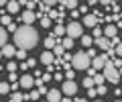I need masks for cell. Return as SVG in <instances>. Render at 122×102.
<instances>
[{"mask_svg":"<svg viewBox=\"0 0 122 102\" xmlns=\"http://www.w3.org/2000/svg\"><path fill=\"white\" fill-rule=\"evenodd\" d=\"M12 41H14V47H16V49H22V51H29V49L37 47V41H39V35H37V31H35L33 27H29V25H22V27L18 29L16 33H14Z\"/></svg>","mask_w":122,"mask_h":102,"instance_id":"obj_1","label":"cell"},{"mask_svg":"<svg viewBox=\"0 0 122 102\" xmlns=\"http://www.w3.org/2000/svg\"><path fill=\"white\" fill-rule=\"evenodd\" d=\"M71 65H73V70H90L92 59L87 57L86 51H79V53L73 55V59H71Z\"/></svg>","mask_w":122,"mask_h":102,"instance_id":"obj_2","label":"cell"},{"mask_svg":"<svg viewBox=\"0 0 122 102\" xmlns=\"http://www.w3.org/2000/svg\"><path fill=\"white\" fill-rule=\"evenodd\" d=\"M104 75H106V80L112 82V84H118V80H120V71H118V67L114 65L112 59L106 63V67H104Z\"/></svg>","mask_w":122,"mask_h":102,"instance_id":"obj_3","label":"cell"},{"mask_svg":"<svg viewBox=\"0 0 122 102\" xmlns=\"http://www.w3.org/2000/svg\"><path fill=\"white\" fill-rule=\"evenodd\" d=\"M65 29H67V37H71V39L83 37V27H81V22H77V21L69 22V27H65Z\"/></svg>","mask_w":122,"mask_h":102,"instance_id":"obj_4","label":"cell"},{"mask_svg":"<svg viewBox=\"0 0 122 102\" xmlns=\"http://www.w3.org/2000/svg\"><path fill=\"white\" fill-rule=\"evenodd\" d=\"M110 61V59H108V55H106V53H102V55H96V57H94V59H92V67H94V70H102V71H104V67H106V63H108Z\"/></svg>","mask_w":122,"mask_h":102,"instance_id":"obj_5","label":"cell"},{"mask_svg":"<svg viewBox=\"0 0 122 102\" xmlns=\"http://www.w3.org/2000/svg\"><path fill=\"white\" fill-rule=\"evenodd\" d=\"M61 92L67 94V98L75 96V92H77V84H75L73 80H65V82H63V86H61Z\"/></svg>","mask_w":122,"mask_h":102,"instance_id":"obj_6","label":"cell"},{"mask_svg":"<svg viewBox=\"0 0 122 102\" xmlns=\"http://www.w3.org/2000/svg\"><path fill=\"white\" fill-rule=\"evenodd\" d=\"M94 43H96L98 47L102 49V51H106V53H108L110 49H114V47H112V41H110L108 37H100V39H94Z\"/></svg>","mask_w":122,"mask_h":102,"instance_id":"obj_7","label":"cell"},{"mask_svg":"<svg viewBox=\"0 0 122 102\" xmlns=\"http://www.w3.org/2000/svg\"><path fill=\"white\" fill-rule=\"evenodd\" d=\"M20 21H22V25H33V22L37 21V14L33 12V10H25V12H22V16H20Z\"/></svg>","mask_w":122,"mask_h":102,"instance_id":"obj_8","label":"cell"},{"mask_svg":"<svg viewBox=\"0 0 122 102\" xmlns=\"http://www.w3.org/2000/svg\"><path fill=\"white\" fill-rule=\"evenodd\" d=\"M100 22L102 21L96 16V14H86V18H83V25H86V27H94V29H96Z\"/></svg>","mask_w":122,"mask_h":102,"instance_id":"obj_9","label":"cell"},{"mask_svg":"<svg viewBox=\"0 0 122 102\" xmlns=\"http://www.w3.org/2000/svg\"><path fill=\"white\" fill-rule=\"evenodd\" d=\"M18 84H20L25 90H29V88H33V86H35V78H33V75H29V74H25V75L20 78V82H18Z\"/></svg>","mask_w":122,"mask_h":102,"instance_id":"obj_10","label":"cell"},{"mask_svg":"<svg viewBox=\"0 0 122 102\" xmlns=\"http://www.w3.org/2000/svg\"><path fill=\"white\" fill-rule=\"evenodd\" d=\"M63 96H61V90H49L47 92V102H61Z\"/></svg>","mask_w":122,"mask_h":102,"instance_id":"obj_11","label":"cell"},{"mask_svg":"<svg viewBox=\"0 0 122 102\" xmlns=\"http://www.w3.org/2000/svg\"><path fill=\"white\" fill-rule=\"evenodd\" d=\"M2 55H4V57H14V55H16V47H14V45H4V47H2Z\"/></svg>","mask_w":122,"mask_h":102,"instance_id":"obj_12","label":"cell"},{"mask_svg":"<svg viewBox=\"0 0 122 102\" xmlns=\"http://www.w3.org/2000/svg\"><path fill=\"white\" fill-rule=\"evenodd\" d=\"M55 45H59V39H57L55 35H49L47 39H45V47H47V51H49V49H55Z\"/></svg>","mask_w":122,"mask_h":102,"instance_id":"obj_13","label":"cell"},{"mask_svg":"<svg viewBox=\"0 0 122 102\" xmlns=\"http://www.w3.org/2000/svg\"><path fill=\"white\" fill-rule=\"evenodd\" d=\"M104 37H108V39L118 37V29H116V25H108V27H106V31H104Z\"/></svg>","mask_w":122,"mask_h":102,"instance_id":"obj_14","label":"cell"},{"mask_svg":"<svg viewBox=\"0 0 122 102\" xmlns=\"http://www.w3.org/2000/svg\"><path fill=\"white\" fill-rule=\"evenodd\" d=\"M41 61H43L45 65H53V61H55V55H53L51 51H45V53L41 55Z\"/></svg>","mask_w":122,"mask_h":102,"instance_id":"obj_15","label":"cell"},{"mask_svg":"<svg viewBox=\"0 0 122 102\" xmlns=\"http://www.w3.org/2000/svg\"><path fill=\"white\" fill-rule=\"evenodd\" d=\"M8 12L10 14H14V12H18V10H20V2H16V0H12V2H8Z\"/></svg>","mask_w":122,"mask_h":102,"instance_id":"obj_16","label":"cell"},{"mask_svg":"<svg viewBox=\"0 0 122 102\" xmlns=\"http://www.w3.org/2000/svg\"><path fill=\"white\" fill-rule=\"evenodd\" d=\"M65 33H67V29L63 25H55V29H53V35L55 37H61V35H65Z\"/></svg>","mask_w":122,"mask_h":102,"instance_id":"obj_17","label":"cell"},{"mask_svg":"<svg viewBox=\"0 0 122 102\" xmlns=\"http://www.w3.org/2000/svg\"><path fill=\"white\" fill-rule=\"evenodd\" d=\"M53 55H55V57H63V55H65V47H63V45H55Z\"/></svg>","mask_w":122,"mask_h":102,"instance_id":"obj_18","label":"cell"},{"mask_svg":"<svg viewBox=\"0 0 122 102\" xmlns=\"http://www.w3.org/2000/svg\"><path fill=\"white\" fill-rule=\"evenodd\" d=\"M104 80H106L104 74H96V75H94V84H96V86H104Z\"/></svg>","mask_w":122,"mask_h":102,"instance_id":"obj_19","label":"cell"},{"mask_svg":"<svg viewBox=\"0 0 122 102\" xmlns=\"http://www.w3.org/2000/svg\"><path fill=\"white\" fill-rule=\"evenodd\" d=\"M10 102H25V94H20V92H14L12 96H10Z\"/></svg>","mask_w":122,"mask_h":102,"instance_id":"obj_20","label":"cell"},{"mask_svg":"<svg viewBox=\"0 0 122 102\" xmlns=\"http://www.w3.org/2000/svg\"><path fill=\"white\" fill-rule=\"evenodd\" d=\"M6 39H8V37H6V31L0 27V49L4 47V45H8V43H6Z\"/></svg>","mask_w":122,"mask_h":102,"instance_id":"obj_21","label":"cell"},{"mask_svg":"<svg viewBox=\"0 0 122 102\" xmlns=\"http://www.w3.org/2000/svg\"><path fill=\"white\" fill-rule=\"evenodd\" d=\"M61 6H65V8H71V10H75L77 2H75V0H63V2H61Z\"/></svg>","mask_w":122,"mask_h":102,"instance_id":"obj_22","label":"cell"},{"mask_svg":"<svg viewBox=\"0 0 122 102\" xmlns=\"http://www.w3.org/2000/svg\"><path fill=\"white\" fill-rule=\"evenodd\" d=\"M63 47H65V51H71V47H73V39H71V37H67V39H63Z\"/></svg>","mask_w":122,"mask_h":102,"instance_id":"obj_23","label":"cell"},{"mask_svg":"<svg viewBox=\"0 0 122 102\" xmlns=\"http://www.w3.org/2000/svg\"><path fill=\"white\" fill-rule=\"evenodd\" d=\"M10 92V84H6V82H0V94L4 96V94Z\"/></svg>","mask_w":122,"mask_h":102,"instance_id":"obj_24","label":"cell"},{"mask_svg":"<svg viewBox=\"0 0 122 102\" xmlns=\"http://www.w3.org/2000/svg\"><path fill=\"white\" fill-rule=\"evenodd\" d=\"M92 43H94V37H87V35L81 37V45H83V47H90Z\"/></svg>","mask_w":122,"mask_h":102,"instance_id":"obj_25","label":"cell"},{"mask_svg":"<svg viewBox=\"0 0 122 102\" xmlns=\"http://www.w3.org/2000/svg\"><path fill=\"white\" fill-rule=\"evenodd\" d=\"M0 21H2V25H6V27H8V25H12V18H10V14H4V12H2Z\"/></svg>","mask_w":122,"mask_h":102,"instance_id":"obj_26","label":"cell"},{"mask_svg":"<svg viewBox=\"0 0 122 102\" xmlns=\"http://www.w3.org/2000/svg\"><path fill=\"white\" fill-rule=\"evenodd\" d=\"M83 86H86L87 90L94 88V86H96V84H94V78H87V75H86V78H83Z\"/></svg>","mask_w":122,"mask_h":102,"instance_id":"obj_27","label":"cell"},{"mask_svg":"<svg viewBox=\"0 0 122 102\" xmlns=\"http://www.w3.org/2000/svg\"><path fill=\"white\" fill-rule=\"evenodd\" d=\"M51 18H49V16H43V18H41V27H45V29H49V27H51Z\"/></svg>","mask_w":122,"mask_h":102,"instance_id":"obj_28","label":"cell"},{"mask_svg":"<svg viewBox=\"0 0 122 102\" xmlns=\"http://www.w3.org/2000/svg\"><path fill=\"white\" fill-rule=\"evenodd\" d=\"M16 67H18V65H16V61H10L8 65H6V70H8L10 74H14V71H16Z\"/></svg>","mask_w":122,"mask_h":102,"instance_id":"obj_29","label":"cell"},{"mask_svg":"<svg viewBox=\"0 0 122 102\" xmlns=\"http://www.w3.org/2000/svg\"><path fill=\"white\" fill-rule=\"evenodd\" d=\"M14 57H20V59H25L26 57V51H22V49H16V55Z\"/></svg>","mask_w":122,"mask_h":102,"instance_id":"obj_30","label":"cell"},{"mask_svg":"<svg viewBox=\"0 0 122 102\" xmlns=\"http://www.w3.org/2000/svg\"><path fill=\"white\" fill-rule=\"evenodd\" d=\"M100 37H102V29L96 27V29H94V39H100Z\"/></svg>","mask_w":122,"mask_h":102,"instance_id":"obj_31","label":"cell"},{"mask_svg":"<svg viewBox=\"0 0 122 102\" xmlns=\"http://www.w3.org/2000/svg\"><path fill=\"white\" fill-rule=\"evenodd\" d=\"M63 75H65V78H67V80H73V70H65V74H63Z\"/></svg>","mask_w":122,"mask_h":102,"instance_id":"obj_32","label":"cell"},{"mask_svg":"<svg viewBox=\"0 0 122 102\" xmlns=\"http://www.w3.org/2000/svg\"><path fill=\"white\" fill-rule=\"evenodd\" d=\"M6 29H8V31L12 33V35H14V33L18 31V27H16V25H14V22H12V25H8V27H6Z\"/></svg>","mask_w":122,"mask_h":102,"instance_id":"obj_33","label":"cell"},{"mask_svg":"<svg viewBox=\"0 0 122 102\" xmlns=\"http://www.w3.org/2000/svg\"><path fill=\"white\" fill-rule=\"evenodd\" d=\"M39 96H41V94H39V90H33V92H30V100H37Z\"/></svg>","mask_w":122,"mask_h":102,"instance_id":"obj_34","label":"cell"},{"mask_svg":"<svg viewBox=\"0 0 122 102\" xmlns=\"http://www.w3.org/2000/svg\"><path fill=\"white\" fill-rule=\"evenodd\" d=\"M96 94H98V90H96V88H90V90H87V96H90V98H94Z\"/></svg>","mask_w":122,"mask_h":102,"instance_id":"obj_35","label":"cell"},{"mask_svg":"<svg viewBox=\"0 0 122 102\" xmlns=\"http://www.w3.org/2000/svg\"><path fill=\"white\" fill-rule=\"evenodd\" d=\"M96 90H98V94H102V96H104V94H106V92H108V90H106V86H98V88H96Z\"/></svg>","mask_w":122,"mask_h":102,"instance_id":"obj_36","label":"cell"},{"mask_svg":"<svg viewBox=\"0 0 122 102\" xmlns=\"http://www.w3.org/2000/svg\"><path fill=\"white\" fill-rule=\"evenodd\" d=\"M86 53H87V57H90V59H94V57H96V51H94V49H87Z\"/></svg>","mask_w":122,"mask_h":102,"instance_id":"obj_37","label":"cell"},{"mask_svg":"<svg viewBox=\"0 0 122 102\" xmlns=\"http://www.w3.org/2000/svg\"><path fill=\"white\" fill-rule=\"evenodd\" d=\"M25 4H26V8H29V10H33V8L37 6V2H33V0H30V2H25Z\"/></svg>","mask_w":122,"mask_h":102,"instance_id":"obj_38","label":"cell"},{"mask_svg":"<svg viewBox=\"0 0 122 102\" xmlns=\"http://www.w3.org/2000/svg\"><path fill=\"white\" fill-rule=\"evenodd\" d=\"M35 84H37V88H43V84H45V82H43V78H37V80H35Z\"/></svg>","mask_w":122,"mask_h":102,"instance_id":"obj_39","label":"cell"},{"mask_svg":"<svg viewBox=\"0 0 122 102\" xmlns=\"http://www.w3.org/2000/svg\"><path fill=\"white\" fill-rule=\"evenodd\" d=\"M94 75H96V70H94V67H90V70H87V78H94Z\"/></svg>","mask_w":122,"mask_h":102,"instance_id":"obj_40","label":"cell"},{"mask_svg":"<svg viewBox=\"0 0 122 102\" xmlns=\"http://www.w3.org/2000/svg\"><path fill=\"white\" fill-rule=\"evenodd\" d=\"M26 65H29V67H35L37 61H35V59H26Z\"/></svg>","mask_w":122,"mask_h":102,"instance_id":"obj_41","label":"cell"},{"mask_svg":"<svg viewBox=\"0 0 122 102\" xmlns=\"http://www.w3.org/2000/svg\"><path fill=\"white\" fill-rule=\"evenodd\" d=\"M18 88H20V84H18V82H14V84H10V90H14V92H16Z\"/></svg>","mask_w":122,"mask_h":102,"instance_id":"obj_42","label":"cell"},{"mask_svg":"<svg viewBox=\"0 0 122 102\" xmlns=\"http://www.w3.org/2000/svg\"><path fill=\"white\" fill-rule=\"evenodd\" d=\"M116 49V55H122V43H118V47H114Z\"/></svg>","mask_w":122,"mask_h":102,"instance_id":"obj_43","label":"cell"},{"mask_svg":"<svg viewBox=\"0 0 122 102\" xmlns=\"http://www.w3.org/2000/svg\"><path fill=\"white\" fill-rule=\"evenodd\" d=\"M53 80H63V74H53Z\"/></svg>","mask_w":122,"mask_h":102,"instance_id":"obj_44","label":"cell"},{"mask_svg":"<svg viewBox=\"0 0 122 102\" xmlns=\"http://www.w3.org/2000/svg\"><path fill=\"white\" fill-rule=\"evenodd\" d=\"M51 78H53L51 74H45V75H43V82H49V80H51Z\"/></svg>","mask_w":122,"mask_h":102,"instance_id":"obj_45","label":"cell"},{"mask_svg":"<svg viewBox=\"0 0 122 102\" xmlns=\"http://www.w3.org/2000/svg\"><path fill=\"white\" fill-rule=\"evenodd\" d=\"M73 102H86V98H75Z\"/></svg>","mask_w":122,"mask_h":102,"instance_id":"obj_46","label":"cell"},{"mask_svg":"<svg viewBox=\"0 0 122 102\" xmlns=\"http://www.w3.org/2000/svg\"><path fill=\"white\" fill-rule=\"evenodd\" d=\"M61 102H73V100H71V98H63Z\"/></svg>","mask_w":122,"mask_h":102,"instance_id":"obj_47","label":"cell"},{"mask_svg":"<svg viewBox=\"0 0 122 102\" xmlns=\"http://www.w3.org/2000/svg\"><path fill=\"white\" fill-rule=\"evenodd\" d=\"M0 6H4V0H0Z\"/></svg>","mask_w":122,"mask_h":102,"instance_id":"obj_48","label":"cell"},{"mask_svg":"<svg viewBox=\"0 0 122 102\" xmlns=\"http://www.w3.org/2000/svg\"><path fill=\"white\" fill-rule=\"evenodd\" d=\"M0 57H2V49H0Z\"/></svg>","mask_w":122,"mask_h":102,"instance_id":"obj_49","label":"cell"},{"mask_svg":"<svg viewBox=\"0 0 122 102\" xmlns=\"http://www.w3.org/2000/svg\"><path fill=\"white\" fill-rule=\"evenodd\" d=\"M116 102H122V100H118V98H116Z\"/></svg>","mask_w":122,"mask_h":102,"instance_id":"obj_50","label":"cell"},{"mask_svg":"<svg viewBox=\"0 0 122 102\" xmlns=\"http://www.w3.org/2000/svg\"><path fill=\"white\" fill-rule=\"evenodd\" d=\"M96 102H104V100H96Z\"/></svg>","mask_w":122,"mask_h":102,"instance_id":"obj_51","label":"cell"},{"mask_svg":"<svg viewBox=\"0 0 122 102\" xmlns=\"http://www.w3.org/2000/svg\"><path fill=\"white\" fill-rule=\"evenodd\" d=\"M0 70H2V65H0Z\"/></svg>","mask_w":122,"mask_h":102,"instance_id":"obj_52","label":"cell"},{"mask_svg":"<svg viewBox=\"0 0 122 102\" xmlns=\"http://www.w3.org/2000/svg\"><path fill=\"white\" fill-rule=\"evenodd\" d=\"M45 102H47V100H45Z\"/></svg>","mask_w":122,"mask_h":102,"instance_id":"obj_53","label":"cell"}]
</instances>
